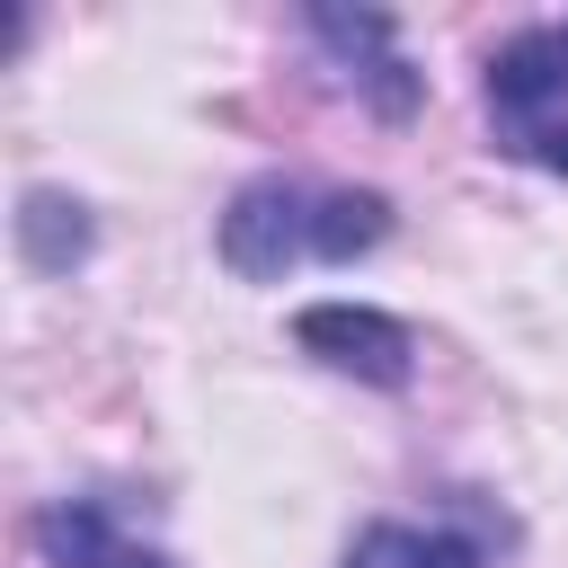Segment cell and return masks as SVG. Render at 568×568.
Listing matches in <instances>:
<instances>
[{"label": "cell", "mask_w": 568, "mask_h": 568, "mask_svg": "<svg viewBox=\"0 0 568 568\" xmlns=\"http://www.w3.org/2000/svg\"><path fill=\"white\" fill-rule=\"evenodd\" d=\"M568 106V36L559 27H524L488 53V115H497V142L524 151L541 124H559Z\"/></svg>", "instance_id": "3"}, {"label": "cell", "mask_w": 568, "mask_h": 568, "mask_svg": "<svg viewBox=\"0 0 568 568\" xmlns=\"http://www.w3.org/2000/svg\"><path fill=\"white\" fill-rule=\"evenodd\" d=\"M559 36H568V27H559Z\"/></svg>", "instance_id": "10"}, {"label": "cell", "mask_w": 568, "mask_h": 568, "mask_svg": "<svg viewBox=\"0 0 568 568\" xmlns=\"http://www.w3.org/2000/svg\"><path fill=\"white\" fill-rule=\"evenodd\" d=\"M36 550H44L53 568H169L160 550H142L133 532H115V515H106L98 497L44 506V515H36Z\"/></svg>", "instance_id": "5"}, {"label": "cell", "mask_w": 568, "mask_h": 568, "mask_svg": "<svg viewBox=\"0 0 568 568\" xmlns=\"http://www.w3.org/2000/svg\"><path fill=\"white\" fill-rule=\"evenodd\" d=\"M293 346H302L311 364L346 373V382H373V390H399V382L417 373L408 320H390V311H373V302H311V311L293 320Z\"/></svg>", "instance_id": "1"}, {"label": "cell", "mask_w": 568, "mask_h": 568, "mask_svg": "<svg viewBox=\"0 0 568 568\" xmlns=\"http://www.w3.org/2000/svg\"><path fill=\"white\" fill-rule=\"evenodd\" d=\"M515 160H532V169H550V178H568V115H559V124H541V133H532V142H524Z\"/></svg>", "instance_id": "9"}, {"label": "cell", "mask_w": 568, "mask_h": 568, "mask_svg": "<svg viewBox=\"0 0 568 568\" xmlns=\"http://www.w3.org/2000/svg\"><path fill=\"white\" fill-rule=\"evenodd\" d=\"M311 36L364 80V98H373V115H417V98H426V71H408L399 53H390V18L382 9H311Z\"/></svg>", "instance_id": "4"}, {"label": "cell", "mask_w": 568, "mask_h": 568, "mask_svg": "<svg viewBox=\"0 0 568 568\" xmlns=\"http://www.w3.org/2000/svg\"><path fill=\"white\" fill-rule=\"evenodd\" d=\"M346 568H488V550L453 524H364L346 541Z\"/></svg>", "instance_id": "7"}, {"label": "cell", "mask_w": 568, "mask_h": 568, "mask_svg": "<svg viewBox=\"0 0 568 568\" xmlns=\"http://www.w3.org/2000/svg\"><path fill=\"white\" fill-rule=\"evenodd\" d=\"M89 240H98V222H89L80 195H62V186H27L18 195V257L36 275H71L89 257Z\"/></svg>", "instance_id": "6"}, {"label": "cell", "mask_w": 568, "mask_h": 568, "mask_svg": "<svg viewBox=\"0 0 568 568\" xmlns=\"http://www.w3.org/2000/svg\"><path fill=\"white\" fill-rule=\"evenodd\" d=\"M382 240H390V195H382V186H328V195L311 204V257L346 266V257H364V248H382Z\"/></svg>", "instance_id": "8"}, {"label": "cell", "mask_w": 568, "mask_h": 568, "mask_svg": "<svg viewBox=\"0 0 568 568\" xmlns=\"http://www.w3.org/2000/svg\"><path fill=\"white\" fill-rule=\"evenodd\" d=\"M311 204L293 178H248L231 204H222V266L248 275V284H284L293 257H311Z\"/></svg>", "instance_id": "2"}]
</instances>
